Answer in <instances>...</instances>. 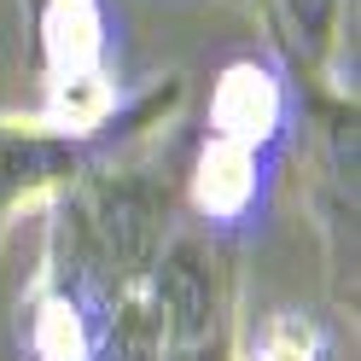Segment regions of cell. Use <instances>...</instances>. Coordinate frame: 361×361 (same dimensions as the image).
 <instances>
[{"label": "cell", "mask_w": 361, "mask_h": 361, "mask_svg": "<svg viewBox=\"0 0 361 361\" xmlns=\"http://www.w3.org/2000/svg\"><path fill=\"white\" fill-rule=\"evenodd\" d=\"M180 233V175L146 157V146L82 169L47 198V262L105 298L146 291L157 257Z\"/></svg>", "instance_id": "obj_1"}, {"label": "cell", "mask_w": 361, "mask_h": 361, "mask_svg": "<svg viewBox=\"0 0 361 361\" xmlns=\"http://www.w3.org/2000/svg\"><path fill=\"white\" fill-rule=\"evenodd\" d=\"M233 361H344V350L326 314L268 309L245 326V338H233Z\"/></svg>", "instance_id": "obj_8"}, {"label": "cell", "mask_w": 361, "mask_h": 361, "mask_svg": "<svg viewBox=\"0 0 361 361\" xmlns=\"http://www.w3.org/2000/svg\"><path fill=\"white\" fill-rule=\"evenodd\" d=\"M198 134H216V140H233L245 152L286 164L298 146V82H291V64L280 59V47L221 64Z\"/></svg>", "instance_id": "obj_5"}, {"label": "cell", "mask_w": 361, "mask_h": 361, "mask_svg": "<svg viewBox=\"0 0 361 361\" xmlns=\"http://www.w3.org/2000/svg\"><path fill=\"white\" fill-rule=\"evenodd\" d=\"M117 35L105 0H35V71H41V123L99 128L117 117Z\"/></svg>", "instance_id": "obj_3"}, {"label": "cell", "mask_w": 361, "mask_h": 361, "mask_svg": "<svg viewBox=\"0 0 361 361\" xmlns=\"http://www.w3.org/2000/svg\"><path fill=\"white\" fill-rule=\"evenodd\" d=\"M157 361H233V251L204 233H175L152 268Z\"/></svg>", "instance_id": "obj_4"}, {"label": "cell", "mask_w": 361, "mask_h": 361, "mask_svg": "<svg viewBox=\"0 0 361 361\" xmlns=\"http://www.w3.org/2000/svg\"><path fill=\"white\" fill-rule=\"evenodd\" d=\"M274 175H280L274 157L216 140V134H198L187 164H180V216L192 221V233L233 245L251 228H262L268 198H274Z\"/></svg>", "instance_id": "obj_6"}, {"label": "cell", "mask_w": 361, "mask_h": 361, "mask_svg": "<svg viewBox=\"0 0 361 361\" xmlns=\"http://www.w3.org/2000/svg\"><path fill=\"white\" fill-rule=\"evenodd\" d=\"M274 47L291 76H332V53L344 35V0H268Z\"/></svg>", "instance_id": "obj_7"}, {"label": "cell", "mask_w": 361, "mask_h": 361, "mask_svg": "<svg viewBox=\"0 0 361 361\" xmlns=\"http://www.w3.org/2000/svg\"><path fill=\"white\" fill-rule=\"evenodd\" d=\"M180 94H187L180 76H164V82L140 87V94H123L117 117L99 123V128H59V123H41V117H0V233H6V221L18 210L47 204L82 169L146 146L169 123Z\"/></svg>", "instance_id": "obj_2"}]
</instances>
